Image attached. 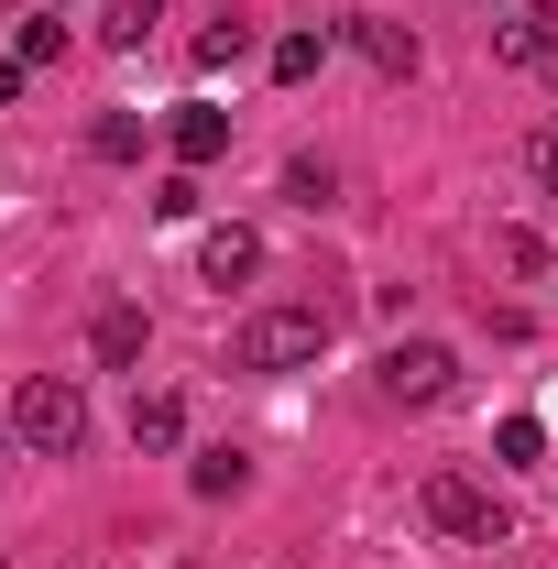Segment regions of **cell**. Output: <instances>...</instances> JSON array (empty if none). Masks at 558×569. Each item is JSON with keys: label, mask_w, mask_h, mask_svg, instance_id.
<instances>
[{"label": "cell", "mask_w": 558, "mask_h": 569, "mask_svg": "<svg viewBox=\"0 0 558 569\" xmlns=\"http://www.w3.org/2000/svg\"><path fill=\"white\" fill-rule=\"evenodd\" d=\"M11 438H22L33 460H77V449H88V395H77V372H22V383H11Z\"/></svg>", "instance_id": "6da1fadb"}, {"label": "cell", "mask_w": 558, "mask_h": 569, "mask_svg": "<svg viewBox=\"0 0 558 569\" xmlns=\"http://www.w3.org/2000/svg\"><path fill=\"white\" fill-rule=\"evenodd\" d=\"M230 351H241V372H307L329 351V307H252Z\"/></svg>", "instance_id": "7a4b0ae2"}, {"label": "cell", "mask_w": 558, "mask_h": 569, "mask_svg": "<svg viewBox=\"0 0 558 569\" xmlns=\"http://www.w3.org/2000/svg\"><path fill=\"white\" fill-rule=\"evenodd\" d=\"M372 383H383V406H449L460 395V351L449 340H395L372 361Z\"/></svg>", "instance_id": "3957f363"}, {"label": "cell", "mask_w": 558, "mask_h": 569, "mask_svg": "<svg viewBox=\"0 0 558 569\" xmlns=\"http://www.w3.org/2000/svg\"><path fill=\"white\" fill-rule=\"evenodd\" d=\"M417 503H427V526H438V537H460V548H504V503H492L471 471H427Z\"/></svg>", "instance_id": "277c9868"}, {"label": "cell", "mask_w": 558, "mask_h": 569, "mask_svg": "<svg viewBox=\"0 0 558 569\" xmlns=\"http://www.w3.org/2000/svg\"><path fill=\"white\" fill-rule=\"evenodd\" d=\"M142 351H153V318H142L132 296H110V307L88 318V361H99V372H132Z\"/></svg>", "instance_id": "5b68a950"}, {"label": "cell", "mask_w": 558, "mask_h": 569, "mask_svg": "<svg viewBox=\"0 0 558 569\" xmlns=\"http://www.w3.org/2000/svg\"><path fill=\"white\" fill-rule=\"evenodd\" d=\"M492 67H515V77L558 67V22L548 11H504V22H492Z\"/></svg>", "instance_id": "8992f818"}, {"label": "cell", "mask_w": 558, "mask_h": 569, "mask_svg": "<svg viewBox=\"0 0 558 569\" xmlns=\"http://www.w3.org/2000/svg\"><path fill=\"white\" fill-rule=\"evenodd\" d=\"M165 142H176V164L198 176V164H219V153H230V110H209V99H187V110L165 121Z\"/></svg>", "instance_id": "52a82bcc"}, {"label": "cell", "mask_w": 558, "mask_h": 569, "mask_svg": "<svg viewBox=\"0 0 558 569\" xmlns=\"http://www.w3.org/2000/svg\"><path fill=\"white\" fill-rule=\"evenodd\" d=\"M198 274H209V284H252V274H263V241H252L241 219H219L209 241H198Z\"/></svg>", "instance_id": "ba28073f"}, {"label": "cell", "mask_w": 558, "mask_h": 569, "mask_svg": "<svg viewBox=\"0 0 558 569\" xmlns=\"http://www.w3.org/2000/svg\"><path fill=\"white\" fill-rule=\"evenodd\" d=\"M350 44L372 56V77H417V33H406V22H383V11H361V22H350Z\"/></svg>", "instance_id": "9c48e42d"}, {"label": "cell", "mask_w": 558, "mask_h": 569, "mask_svg": "<svg viewBox=\"0 0 558 569\" xmlns=\"http://www.w3.org/2000/svg\"><path fill=\"white\" fill-rule=\"evenodd\" d=\"M142 142H153L142 110H99V121H88V153H99V164H142Z\"/></svg>", "instance_id": "30bf717a"}, {"label": "cell", "mask_w": 558, "mask_h": 569, "mask_svg": "<svg viewBox=\"0 0 558 569\" xmlns=\"http://www.w3.org/2000/svg\"><path fill=\"white\" fill-rule=\"evenodd\" d=\"M176 438H187V406H176L165 383H153V395H132V449H176Z\"/></svg>", "instance_id": "8fae6325"}, {"label": "cell", "mask_w": 558, "mask_h": 569, "mask_svg": "<svg viewBox=\"0 0 558 569\" xmlns=\"http://www.w3.org/2000/svg\"><path fill=\"white\" fill-rule=\"evenodd\" d=\"M187 482H198V503H230L241 482H252V460H241V449H198V460H187Z\"/></svg>", "instance_id": "7c38bea8"}, {"label": "cell", "mask_w": 558, "mask_h": 569, "mask_svg": "<svg viewBox=\"0 0 558 569\" xmlns=\"http://www.w3.org/2000/svg\"><path fill=\"white\" fill-rule=\"evenodd\" d=\"M492 460H504V471H548V427H537V417H504V427H492Z\"/></svg>", "instance_id": "4fadbf2b"}, {"label": "cell", "mask_w": 558, "mask_h": 569, "mask_svg": "<svg viewBox=\"0 0 558 569\" xmlns=\"http://www.w3.org/2000/svg\"><path fill=\"white\" fill-rule=\"evenodd\" d=\"M153 22H165V0H110V11H99V44L132 56V44H153Z\"/></svg>", "instance_id": "5bb4252c"}, {"label": "cell", "mask_w": 558, "mask_h": 569, "mask_svg": "<svg viewBox=\"0 0 558 569\" xmlns=\"http://www.w3.org/2000/svg\"><path fill=\"white\" fill-rule=\"evenodd\" d=\"M241 56H252V22H209V33H198V77L241 67Z\"/></svg>", "instance_id": "9a60e30c"}, {"label": "cell", "mask_w": 558, "mask_h": 569, "mask_svg": "<svg viewBox=\"0 0 558 569\" xmlns=\"http://www.w3.org/2000/svg\"><path fill=\"white\" fill-rule=\"evenodd\" d=\"M318 67H329V33H285V44H275V77H285V88H307Z\"/></svg>", "instance_id": "2e32d148"}, {"label": "cell", "mask_w": 558, "mask_h": 569, "mask_svg": "<svg viewBox=\"0 0 558 569\" xmlns=\"http://www.w3.org/2000/svg\"><path fill=\"white\" fill-rule=\"evenodd\" d=\"M209 209V187H198V176H187V164H176V176H165V187H153V219H198Z\"/></svg>", "instance_id": "e0dca14e"}, {"label": "cell", "mask_w": 558, "mask_h": 569, "mask_svg": "<svg viewBox=\"0 0 558 569\" xmlns=\"http://www.w3.org/2000/svg\"><path fill=\"white\" fill-rule=\"evenodd\" d=\"M11 56H22V67H56V56H67V22H56V11H44V22H22V44H11Z\"/></svg>", "instance_id": "ac0fdd59"}, {"label": "cell", "mask_w": 558, "mask_h": 569, "mask_svg": "<svg viewBox=\"0 0 558 569\" xmlns=\"http://www.w3.org/2000/svg\"><path fill=\"white\" fill-rule=\"evenodd\" d=\"M526 164H537V187L558 198V132H537V142H526Z\"/></svg>", "instance_id": "d6986e66"}, {"label": "cell", "mask_w": 558, "mask_h": 569, "mask_svg": "<svg viewBox=\"0 0 558 569\" xmlns=\"http://www.w3.org/2000/svg\"><path fill=\"white\" fill-rule=\"evenodd\" d=\"M22 77H33V67H22V56H0V110H11V99H22Z\"/></svg>", "instance_id": "ffe728a7"}, {"label": "cell", "mask_w": 558, "mask_h": 569, "mask_svg": "<svg viewBox=\"0 0 558 569\" xmlns=\"http://www.w3.org/2000/svg\"><path fill=\"white\" fill-rule=\"evenodd\" d=\"M0 460H11V427H0Z\"/></svg>", "instance_id": "44dd1931"}, {"label": "cell", "mask_w": 558, "mask_h": 569, "mask_svg": "<svg viewBox=\"0 0 558 569\" xmlns=\"http://www.w3.org/2000/svg\"><path fill=\"white\" fill-rule=\"evenodd\" d=\"M44 11H56V0H44Z\"/></svg>", "instance_id": "7402d4cb"}, {"label": "cell", "mask_w": 558, "mask_h": 569, "mask_svg": "<svg viewBox=\"0 0 558 569\" xmlns=\"http://www.w3.org/2000/svg\"><path fill=\"white\" fill-rule=\"evenodd\" d=\"M0 569H11V559H0Z\"/></svg>", "instance_id": "603a6c76"}]
</instances>
